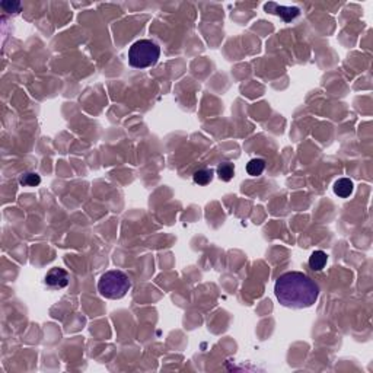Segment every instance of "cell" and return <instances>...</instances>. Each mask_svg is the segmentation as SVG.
<instances>
[{
    "label": "cell",
    "instance_id": "8fae6325",
    "mask_svg": "<svg viewBox=\"0 0 373 373\" xmlns=\"http://www.w3.org/2000/svg\"><path fill=\"white\" fill-rule=\"evenodd\" d=\"M39 182H41V178L35 172H26L19 179V184L23 187H37Z\"/></svg>",
    "mask_w": 373,
    "mask_h": 373
},
{
    "label": "cell",
    "instance_id": "5b68a950",
    "mask_svg": "<svg viewBox=\"0 0 373 373\" xmlns=\"http://www.w3.org/2000/svg\"><path fill=\"white\" fill-rule=\"evenodd\" d=\"M264 7H265V10H267V12H271V13H275V15L281 16L284 22H290V20H293L295 18H297V16H299V13H300V10H299L297 7L278 6V4H275V3H267Z\"/></svg>",
    "mask_w": 373,
    "mask_h": 373
},
{
    "label": "cell",
    "instance_id": "30bf717a",
    "mask_svg": "<svg viewBox=\"0 0 373 373\" xmlns=\"http://www.w3.org/2000/svg\"><path fill=\"white\" fill-rule=\"evenodd\" d=\"M193 179H194V182L198 184V185H207V184L213 179V171H212V169H207V168L198 169L197 172H194Z\"/></svg>",
    "mask_w": 373,
    "mask_h": 373
},
{
    "label": "cell",
    "instance_id": "6da1fadb",
    "mask_svg": "<svg viewBox=\"0 0 373 373\" xmlns=\"http://www.w3.org/2000/svg\"><path fill=\"white\" fill-rule=\"evenodd\" d=\"M274 292L280 305L292 309L311 308L319 297L318 284L300 271H289L280 275L275 281Z\"/></svg>",
    "mask_w": 373,
    "mask_h": 373
},
{
    "label": "cell",
    "instance_id": "9c48e42d",
    "mask_svg": "<svg viewBox=\"0 0 373 373\" xmlns=\"http://www.w3.org/2000/svg\"><path fill=\"white\" fill-rule=\"evenodd\" d=\"M217 175L219 178L222 179V181H225V182H228V181H231L234 175H235V166H234V163H231V162H223V163H220L219 166H217Z\"/></svg>",
    "mask_w": 373,
    "mask_h": 373
},
{
    "label": "cell",
    "instance_id": "7c38bea8",
    "mask_svg": "<svg viewBox=\"0 0 373 373\" xmlns=\"http://www.w3.org/2000/svg\"><path fill=\"white\" fill-rule=\"evenodd\" d=\"M1 7L9 13H12V12L18 13L20 10V3L19 1H1Z\"/></svg>",
    "mask_w": 373,
    "mask_h": 373
},
{
    "label": "cell",
    "instance_id": "3957f363",
    "mask_svg": "<svg viewBox=\"0 0 373 373\" xmlns=\"http://www.w3.org/2000/svg\"><path fill=\"white\" fill-rule=\"evenodd\" d=\"M131 289L128 275L121 270H111L99 278L98 290L107 299H121Z\"/></svg>",
    "mask_w": 373,
    "mask_h": 373
},
{
    "label": "cell",
    "instance_id": "7a4b0ae2",
    "mask_svg": "<svg viewBox=\"0 0 373 373\" xmlns=\"http://www.w3.org/2000/svg\"><path fill=\"white\" fill-rule=\"evenodd\" d=\"M160 47L152 39H138L128 50V63L134 69H147L157 63Z\"/></svg>",
    "mask_w": 373,
    "mask_h": 373
},
{
    "label": "cell",
    "instance_id": "ba28073f",
    "mask_svg": "<svg viewBox=\"0 0 373 373\" xmlns=\"http://www.w3.org/2000/svg\"><path fill=\"white\" fill-rule=\"evenodd\" d=\"M265 169V160L264 159H252L247 163V172L251 175V177H259Z\"/></svg>",
    "mask_w": 373,
    "mask_h": 373
},
{
    "label": "cell",
    "instance_id": "52a82bcc",
    "mask_svg": "<svg viewBox=\"0 0 373 373\" xmlns=\"http://www.w3.org/2000/svg\"><path fill=\"white\" fill-rule=\"evenodd\" d=\"M328 261V256L324 251H315L312 255L309 256V267L314 271H321Z\"/></svg>",
    "mask_w": 373,
    "mask_h": 373
},
{
    "label": "cell",
    "instance_id": "8992f818",
    "mask_svg": "<svg viewBox=\"0 0 373 373\" xmlns=\"http://www.w3.org/2000/svg\"><path fill=\"white\" fill-rule=\"evenodd\" d=\"M353 190H354V185H353V181H352V179H349V178H341V179L335 181L334 193L338 197H341V198H347V197H350L352 194H353Z\"/></svg>",
    "mask_w": 373,
    "mask_h": 373
},
{
    "label": "cell",
    "instance_id": "277c9868",
    "mask_svg": "<svg viewBox=\"0 0 373 373\" xmlns=\"http://www.w3.org/2000/svg\"><path fill=\"white\" fill-rule=\"evenodd\" d=\"M45 284L50 289H63L69 284V273L63 268H51L45 275Z\"/></svg>",
    "mask_w": 373,
    "mask_h": 373
}]
</instances>
